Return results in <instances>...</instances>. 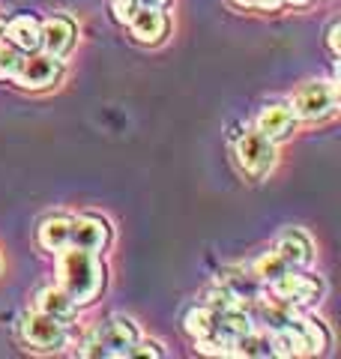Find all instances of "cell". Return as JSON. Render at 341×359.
Here are the masks:
<instances>
[{"label": "cell", "instance_id": "cell-1", "mask_svg": "<svg viewBox=\"0 0 341 359\" xmlns=\"http://www.w3.org/2000/svg\"><path fill=\"white\" fill-rule=\"evenodd\" d=\"M57 285H60L78 309L96 302L105 290V266L96 252L66 245L57 252Z\"/></svg>", "mask_w": 341, "mask_h": 359}, {"label": "cell", "instance_id": "cell-2", "mask_svg": "<svg viewBox=\"0 0 341 359\" xmlns=\"http://www.w3.org/2000/svg\"><path fill=\"white\" fill-rule=\"evenodd\" d=\"M138 341V330L129 318H111L87 335L81 356L90 359H126L129 347Z\"/></svg>", "mask_w": 341, "mask_h": 359}, {"label": "cell", "instance_id": "cell-3", "mask_svg": "<svg viewBox=\"0 0 341 359\" xmlns=\"http://www.w3.org/2000/svg\"><path fill=\"white\" fill-rule=\"evenodd\" d=\"M290 108L297 120H305V123H323L335 114L338 108V90L335 84L329 81H309L302 84L297 93L290 99Z\"/></svg>", "mask_w": 341, "mask_h": 359}, {"label": "cell", "instance_id": "cell-4", "mask_svg": "<svg viewBox=\"0 0 341 359\" xmlns=\"http://www.w3.org/2000/svg\"><path fill=\"white\" fill-rule=\"evenodd\" d=\"M269 294L279 302H284V306H290V309H309V306H314V302H321L323 282L317 276L288 269V273L279 276L276 282H269Z\"/></svg>", "mask_w": 341, "mask_h": 359}, {"label": "cell", "instance_id": "cell-5", "mask_svg": "<svg viewBox=\"0 0 341 359\" xmlns=\"http://www.w3.org/2000/svg\"><path fill=\"white\" fill-rule=\"evenodd\" d=\"M236 165L243 168L246 177L264 180L272 171V165H276V144L264 138L258 129L246 132L243 138L236 141Z\"/></svg>", "mask_w": 341, "mask_h": 359}, {"label": "cell", "instance_id": "cell-6", "mask_svg": "<svg viewBox=\"0 0 341 359\" xmlns=\"http://www.w3.org/2000/svg\"><path fill=\"white\" fill-rule=\"evenodd\" d=\"M66 320L51 318L45 311H30L21 318V339H25L30 347L36 351H60L66 344Z\"/></svg>", "mask_w": 341, "mask_h": 359}, {"label": "cell", "instance_id": "cell-7", "mask_svg": "<svg viewBox=\"0 0 341 359\" xmlns=\"http://www.w3.org/2000/svg\"><path fill=\"white\" fill-rule=\"evenodd\" d=\"M60 75H63L60 57H51V54H45V51H33V54L21 57L15 81L25 90H48L60 81Z\"/></svg>", "mask_w": 341, "mask_h": 359}, {"label": "cell", "instance_id": "cell-8", "mask_svg": "<svg viewBox=\"0 0 341 359\" xmlns=\"http://www.w3.org/2000/svg\"><path fill=\"white\" fill-rule=\"evenodd\" d=\"M255 126L272 144H281V141L290 138L293 129H297V114H293V108L284 105V102H269V105L260 108Z\"/></svg>", "mask_w": 341, "mask_h": 359}, {"label": "cell", "instance_id": "cell-9", "mask_svg": "<svg viewBox=\"0 0 341 359\" xmlns=\"http://www.w3.org/2000/svg\"><path fill=\"white\" fill-rule=\"evenodd\" d=\"M126 25L132 30V36L138 39L141 45H159V42H165L168 30H170V21L165 15V9H147V6L135 9Z\"/></svg>", "mask_w": 341, "mask_h": 359}, {"label": "cell", "instance_id": "cell-10", "mask_svg": "<svg viewBox=\"0 0 341 359\" xmlns=\"http://www.w3.org/2000/svg\"><path fill=\"white\" fill-rule=\"evenodd\" d=\"M111 243V228L105 219L99 216H78L72 219V233H69V245H78V249L87 252H105Z\"/></svg>", "mask_w": 341, "mask_h": 359}, {"label": "cell", "instance_id": "cell-11", "mask_svg": "<svg viewBox=\"0 0 341 359\" xmlns=\"http://www.w3.org/2000/svg\"><path fill=\"white\" fill-rule=\"evenodd\" d=\"M4 39L13 45V48H18L21 54L42 51V21L30 13L9 18L4 27Z\"/></svg>", "mask_w": 341, "mask_h": 359}, {"label": "cell", "instance_id": "cell-12", "mask_svg": "<svg viewBox=\"0 0 341 359\" xmlns=\"http://www.w3.org/2000/svg\"><path fill=\"white\" fill-rule=\"evenodd\" d=\"M75 39H78V27L66 15H54L42 21V51L51 54V57L63 60L75 48Z\"/></svg>", "mask_w": 341, "mask_h": 359}, {"label": "cell", "instance_id": "cell-13", "mask_svg": "<svg viewBox=\"0 0 341 359\" xmlns=\"http://www.w3.org/2000/svg\"><path fill=\"white\" fill-rule=\"evenodd\" d=\"M272 249H276V252L284 257V264H288L290 269H305V266H312V261H314L312 240L305 237L302 231H297V228L281 231Z\"/></svg>", "mask_w": 341, "mask_h": 359}, {"label": "cell", "instance_id": "cell-14", "mask_svg": "<svg viewBox=\"0 0 341 359\" xmlns=\"http://www.w3.org/2000/svg\"><path fill=\"white\" fill-rule=\"evenodd\" d=\"M219 285L231 294L240 306L246 309L252 299H258L260 294H264V285L258 282V278L252 276V269H236V266H227L219 273Z\"/></svg>", "mask_w": 341, "mask_h": 359}, {"label": "cell", "instance_id": "cell-15", "mask_svg": "<svg viewBox=\"0 0 341 359\" xmlns=\"http://www.w3.org/2000/svg\"><path fill=\"white\" fill-rule=\"evenodd\" d=\"M69 233H72V216H48L42 219L39 231H36V243L42 252L57 255L60 249L69 245Z\"/></svg>", "mask_w": 341, "mask_h": 359}, {"label": "cell", "instance_id": "cell-16", "mask_svg": "<svg viewBox=\"0 0 341 359\" xmlns=\"http://www.w3.org/2000/svg\"><path fill=\"white\" fill-rule=\"evenodd\" d=\"M36 309L45 311V314H51V318H60L69 323L75 318V311L78 306L69 299V294L60 287V285H48V287H42L39 294H36Z\"/></svg>", "mask_w": 341, "mask_h": 359}, {"label": "cell", "instance_id": "cell-17", "mask_svg": "<svg viewBox=\"0 0 341 359\" xmlns=\"http://www.w3.org/2000/svg\"><path fill=\"white\" fill-rule=\"evenodd\" d=\"M234 356H272V341H269V332L267 330H248L246 335L234 341Z\"/></svg>", "mask_w": 341, "mask_h": 359}, {"label": "cell", "instance_id": "cell-18", "mask_svg": "<svg viewBox=\"0 0 341 359\" xmlns=\"http://www.w3.org/2000/svg\"><path fill=\"white\" fill-rule=\"evenodd\" d=\"M288 269H290V266L284 264V257H281L276 249H272V252H267V255H260L258 261L252 264V276L258 278L260 285H269V282H276L279 276L288 273Z\"/></svg>", "mask_w": 341, "mask_h": 359}, {"label": "cell", "instance_id": "cell-19", "mask_svg": "<svg viewBox=\"0 0 341 359\" xmlns=\"http://www.w3.org/2000/svg\"><path fill=\"white\" fill-rule=\"evenodd\" d=\"M21 54L18 48H13L6 39H0V81H6V78H15L18 66H21Z\"/></svg>", "mask_w": 341, "mask_h": 359}, {"label": "cell", "instance_id": "cell-20", "mask_svg": "<svg viewBox=\"0 0 341 359\" xmlns=\"http://www.w3.org/2000/svg\"><path fill=\"white\" fill-rule=\"evenodd\" d=\"M126 356H153V359H162L165 351H162V347H159L156 341H135V344L129 347Z\"/></svg>", "mask_w": 341, "mask_h": 359}, {"label": "cell", "instance_id": "cell-21", "mask_svg": "<svg viewBox=\"0 0 341 359\" xmlns=\"http://www.w3.org/2000/svg\"><path fill=\"white\" fill-rule=\"evenodd\" d=\"M111 9H114V18H117L120 25H126V21L132 18V13L138 9V4H135V0H114Z\"/></svg>", "mask_w": 341, "mask_h": 359}, {"label": "cell", "instance_id": "cell-22", "mask_svg": "<svg viewBox=\"0 0 341 359\" xmlns=\"http://www.w3.org/2000/svg\"><path fill=\"white\" fill-rule=\"evenodd\" d=\"M326 48H329L333 57H338V54H341V25H338V21H333L329 30H326Z\"/></svg>", "mask_w": 341, "mask_h": 359}, {"label": "cell", "instance_id": "cell-23", "mask_svg": "<svg viewBox=\"0 0 341 359\" xmlns=\"http://www.w3.org/2000/svg\"><path fill=\"white\" fill-rule=\"evenodd\" d=\"M252 6L264 9V13H276V9H281L284 4H281V0H252Z\"/></svg>", "mask_w": 341, "mask_h": 359}, {"label": "cell", "instance_id": "cell-24", "mask_svg": "<svg viewBox=\"0 0 341 359\" xmlns=\"http://www.w3.org/2000/svg\"><path fill=\"white\" fill-rule=\"evenodd\" d=\"M138 6H147V9H168L174 0H135Z\"/></svg>", "mask_w": 341, "mask_h": 359}, {"label": "cell", "instance_id": "cell-25", "mask_svg": "<svg viewBox=\"0 0 341 359\" xmlns=\"http://www.w3.org/2000/svg\"><path fill=\"white\" fill-rule=\"evenodd\" d=\"M281 4H288V6H293V9H305L312 4V0H281Z\"/></svg>", "mask_w": 341, "mask_h": 359}, {"label": "cell", "instance_id": "cell-26", "mask_svg": "<svg viewBox=\"0 0 341 359\" xmlns=\"http://www.w3.org/2000/svg\"><path fill=\"white\" fill-rule=\"evenodd\" d=\"M234 6H240V9H246V6H252V0H231Z\"/></svg>", "mask_w": 341, "mask_h": 359}]
</instances>
